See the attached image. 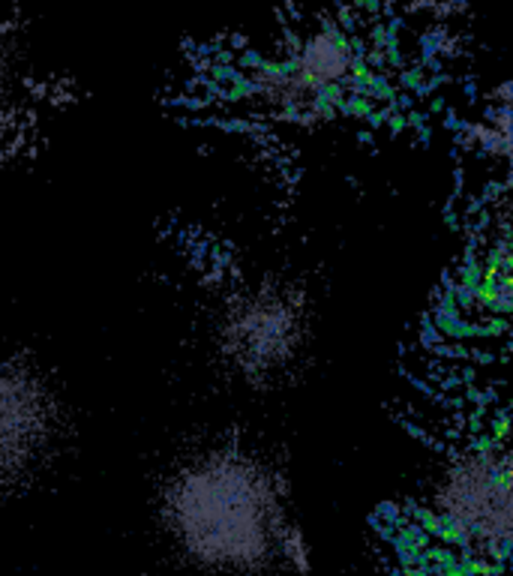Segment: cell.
<instances>
[{
  "label": "cell",
  "mask_w": 513,
  "mask_h": 576,
  "mask_svg": "<svg viewBox=\"0 0 513 576\" xmlns=\"http://www.w3.org/2000/svg\"><path fill=\"white\" fill-rule=\"evenodd\" d=\"M255 97L282 115L321 111L330 99L342 97L357 75V55L352 39L333 24L306 30L282 57L259 66Z\"/></svg>",
  "instance_id": "cell-4"
},
{
  "label": "cell",
  "mask_w": 513,
  "mask_h": 576,
  "mask_svg": "<svg viewBox=\"0 0 513 576\" xmlns=\"http://www.w3.org/2000/svg\"><path fill=\"white\" fill-rule=\"evenodd\" d=\"M219 351L246 382L264 384L288 373L306 342V309L295 288L261 282L228 300L219 318Z\"/></svg>",
  "instance_id": "cell-3"
},
{
  "label": "cell",
  "mask_w": 513,
  "mask_h": 576,
  "mask_svg": "<svg viewBox=\"0 0 513 576\" xmlns=\"http://www.w3.org/2000/svg\"><path fill=\"white\" fill-rule=\"evenodd\" d=\"M24 79L13 64L10 51V24H4L0 13V144L10 142L15 126L24 117Z\"/></svg>",
  "instance_id": "cell-8"
},
{
  "label": "cell",
  "mask_w": 513,
  "mask_h": 576,
  "mask_svg": "<svg viewBox=\"0 0 513 576\" xmlns=\"http://www.w3.org/2000/svg\"><path fill=\"white\" fill-rule=\"evenodd\" d=\"M472 295L492 322L513 324V204L486 222L475 253Z\"/></svg>",
  "instance_id": "cell-6"
},
{
  "label": "cell",
  "mask_w": 513,
  "mask_h": 576,
  "mask_svg": "<svg viewBox=\"0 0 513 576\" xmlns=\"http://www.w3.org/2000/svg\"><path fill=\"white\" fill-rule=\"evenodd\" d=\"M426 507L466 553L513 558V453L481 447L450 457L430 480Z\"/></svg>",
  "instance_id": "cell-2"
},
{
  "label": "cell",
  "mask_w": 513,
  "mask_h": 576,
  "mask_svg": "<svg viewBox=\"0 0 513 576\" xmlns=\"http://www.w3.org/2000/svg\"><path fill=\"white\" fill-rule=\"evenodd\" d=\"M57 435V406L46 382L21 360L0 357V486L28 480Z\"/></svg>",
  "instance_id": "cell-5"
},
{
  "label": "cell",
  "mask_w": 513,
  "mask_h": 576,
  "mask_svg": "<svg viewBox=\"0 0 513 576\" xmlns=\"http://www.w3.org/2000/svg\"><path fill=\"white\" fill-rule=\"evenodd\" d=\"M468 148L481 150L483 157L513 162V79L486 93L483 108L466 130Z\"/></svg>",
  "instance_id": "cell-7"
},
{
  "label": "cell",
  "mask_w": 513,
  "mask_h": 576,
  "mask_svg": "<svg viewBox=\"0 0 513 576\" xmlns=\"http://www.w3.org/2000/svg\"><path fill=\"white\" fill-rule=\"evenodd\" d=\"M162 511L171 535L208 567L255 571L286 549L288 526L277 475L235 447L195 457L168 480Z\"/></svg>",
  "instance_id": "cell-1"
}]
</instances>
